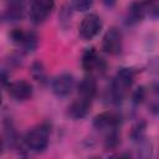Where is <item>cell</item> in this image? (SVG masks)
Instances as JSON below:
<instances>
[{
    "label": "cell",
    "instance_id": "obj_8",
    "mask_svg": "<svg viewBox=\"0 0 159 159\" xmlns=\"http://www.w3.org/2000/svg\"><path fill=\"white\" fill-rule=\"evenodd\" d=\"M9 93L17 101H25L32 94V86L26 81H16L9 86Z\"/></svg>",
    "mask_w": 159,
    "mask_h": 159
},
{
    "label": "cell",
    "instance_id": "obj_6",
    "mask_svg": "<svg viewBox=\"0 0 159 159\" xmlns=\"http://www.w3.org/2000/svg\"><path fill=\"white\" fill-rule=\"evenodd\" d=\"M82 67L86 72H89V73L99 72V71H103L104 62L97 55L94 48H88L82 56Z\"/></svg>",
    "mask_w": 159,
    "mask_h": 159
},
{
    "label": "cell",
    "instance_id": "obj_2",
    "mask_svg": "<svg viewBox=\"0 0 159 159\" xmlns=\"http://www.w3.org/2000/svg\"><path fill=\"white\" fill-rule=\"evenodd\" d=\"M134 80V72L130 68H120L112 83V94L113 98L117 101H120L128 88L132 86Z\"/></svg>",
    "mask_w": 159,
    "mask_h": 159
},
{
    "label": "cell",
    "instance_id": "obj_9",
    "mask_svg": "<svg viewBox=\"0 0 159 159\" xmlns=\"http://www.w3.org/2000/svg\"><path fill=\"white\" fill-rule=\"evenodd\" d=\"M118 117L112 113V112H103L101 114H98L94 120H93V125L94 128L97 129H101V130H111V129H114L117 125H118Z\"/></svg>",
    "mask_w": 159,
    "mask_h": 159
},
{
    "label": "cell",
    "instance_id": "obj_18",
    "mask_svg": "<svg viewBox=\"0 0 159 159\" xmlns=\"http://www.w3.org/2000/svg\"><path fill=\"white\" fill-rule=\"evenodd\" d=\"M103 4L106 6H113L116 4V0H103Z\"/></svg>",
    "mask_w": 159,
    "mask_h": 159
},
{
    "label": "cell",
    "instance_id": "obj_16",
    "mask_svg": "<svg viewBox=\"0 0 159 159\" xmlns=\"http://www.w3.org/2000/svg\"><path fill=\"white\" fill-rule=\"evenodd\" d=\"M72 4H73V7L78 11H86L88 10L92 4H93V0H72Z\"/></svg>",
    "mask_w": 159,
    "mask_h": 159
},
{
    "label": "cell",
    "instance_id": "obj_12",
    "mask_svg": "<svg viewBox=\"0 0 159 159\" xmlns=\"http://www.w3.org/2000/svg\"><path fill=\"white\" fill-rule=\"evenodd\" d=\"M147 6L144 2H133L130 7L128 9V15H127V22L128 24H135L139 20H142L145 15Z\"/></svg>",
    "mask_w": 159,
    "mask_h": 159
},
{
    "label": "cell",
    "instance_id": "obj_3",
    "mask_svg": "<svg viewBox=\"0 0 159 159\" xmlns=\"http://www.w3.org/2000/svg\"><path fill=\"white\" fill-rule=\"evenodd\" d=\"M53 0H32L30 5V19L34 24L43 22L53 9Z\"/></svg>",
    "mask_w": 159,
    "mask_h": 159
},
{
    "label": "cell",
    "instance_id": "obj_4",
    "mask_svg": "<svg viewBox=\"0 0 159 159\" xmlns=\"http://www.w3.org/2000/svg\"><path fill=\"white\" fill-rule=\"evenodd\" d=\"M101 27H102V22L99 16L96 14H88L82 19L78 30L81 37H83L84 40H91L94 36H97Z\"/></svg>",
    "mask_w": 159,
    "mask_h": 159
},
{
    "label": "cell",
    "instance_id": "obj_11",
    "mask_svg": "<svg viewBox=\"0 0 159 159\" xmlns=\"http://www.w3.org/2000/svg\"><path fill=\"white\" fill-rule=\"evenodd\" d=\"M97 92V83L93 77H84L78 83V94L81 98L92 99Z\"/></svg>",
    "mask_w": 159,
    "mask_h": 159
},
{
    "label": "cell",
    "instance_id": "obj_15",
    "mask_svg": "<svg viewBox=\"0 0 159 159\" xmlns=\"http://www.w3.org/2000/svg\"><path fill=\"white\" fill-rule=\"evenodd\" d=\"M31 72H32V76H34V78L36 81L45 82V80H46V72H45V68H43V66H42L41 62H35L32 65Z\"/></svg>",
    "mask_w": 159,
    "mask_h": 159
},
{
    "label": "cell",
    "instance_id": "obj_10",
    "mask_svg": "<svg viewBox=\"0 0 159 159\" xmlns=\"http://www.w3.org/2000/svg\"><path fill=\"white\" fill-rule=\"evenodd\" d=\"M89 107H91V101L80 97L78 99H76L75 102L71 103L67 113L70 117H72L75 119H81L87 116V113L89 112Z\"/></svg>",
    "mask_w": 159,
    "mask_h": 159
},
{
    "label": "cell",
    "instance_id": "obj_17",
    "mask_svg": "<svg viewBox=\"0 0 159 159\" xmlns=\"http://www.w3.org/2000/svg\"><path fill=\"white\" fill-rule=\"evenodd\" d=\"M145 97V91L143 87H138L133 93V101L134 103H142Z\"/></svg>",
    "mask_w": 159,
    "mask_h": 159
},
{
    "label": "cell",
    "instance_id": "obj_1",
    "mask_svg": "<svg viewBox=\"0 0 159 159\" xmlns=\"http://www.w3.org/2000/svg\"><path fill=\"white\" fill-rule=\"evenodd\" d=\"M50 139V127L47 124H39L34 128H31L26 137L25 143L29 149L34 152H42L46 149Z\"/></svg>",
    "mask_w": 159,
    "mask_h": 159
},
{
    "label": "cell",
    "instance_id": "obj_19",
    "mask_svg": "<svg viewBox=\"0 0 159 159\" xmlns=\"http://www.w3.org/2000/svg\"><path fill=\"white\" fill-rule=\"evenodd\" d=\"M2 148H4V147H2V140H1V138H0V154L2 153Z\"/></svg>",
    "mask_w": 159,
    "mask_h": 159
},
{
    "label": "cell",
    "instance_id": "obj_14",
    "mask_svg": "<svg viewBox=\"0 0 159 159\" xmlns=\"http://www.w3.org/2000/svg\"><path fill=\"white\" fill-rule=\"evenodd\" d=\"M20 45L24 47L26 52H32L37 46V37L34 32H25Z\"/></svg>",
    "mask_w": 159,
    "mask_h": 159
},
{
    "label": "cell",
    "instance_id": "obj_7",
    "mask_svg": "<svg viewBox=\"0 0 159 159\" xmlns=\"http://www.w3.org/2000/svg\"><path fill=\"white\" fill-rule=\"evenodd\" d=\"M73 86H75V80L70 73H62L55 77V80L52 81V91L55 92V94L60 97L68 96L73 89Z\"/></svg>",
    "mask_w": 159,
    "mask_h": 159
},
{
    "label": "cell",
    "instance_id": "obj_20",
    "mask_svg": "<svg viewBox=\"0 0 159 159\" xmlns=\"http://www.w3.org/2000/svg\"><path fill=\"white\" fill-rule=\"evenodd\" d=\"M0 104H1V93H0Z\"/></svg>",
    "mask_w": 159,
    "mask_h": 159
},
{
    "label": "cell",
    "instance_id": "obj_5",
    "mask_svg": "<svg viewBox=\"0 0 159 159\" xmlns=\"http://www.w3.org/2000/svg\"><path fill=\"white\" fill-rule=\"evenodd\" d=\"M103 50L109 55H117L122 50V34L117 29H111L106 32L102 41Z\"/></svg>",
    "mask_w": 159,
    "mask_h": 159
},
{
    "label": "cell",
    "instance_id": "obj_13",
    "mask_svg": "<svg viewBox=\"0 0 159 159\" xmlns=\"http://www.w3.org/2000/svg\"><path fill=\"white\" fill-rule=\"evenodd\" d=\"M24 2L22 0H10L6 10V16L10 20H19L22 15Z\"/></svg>",
    "mask_w": 159,
    "mask_h": 159
}]
</instances>
